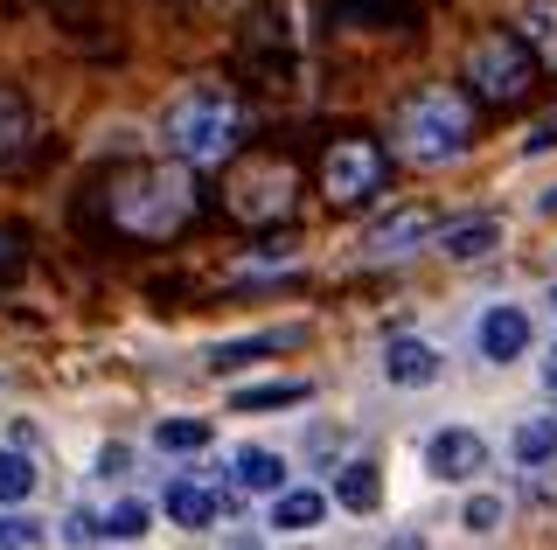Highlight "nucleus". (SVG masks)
I'll use <instances>...</instances> for the list:
<instances>
[{"label":"nucleus","instance_id":"f257e3e1","mask_svg":"<svg viewBox=\"0 0 557 550\" xmlns=\"http://www.w3.org/2000/svg\"><path fill=\"white\" fill-rule=\"evenodd\" d=\"M237 133H244V105L231 84H188L161 112V140L188 167H223L237 153Z\"/></svg>","mask_w":557,"mask_h":550},{"label":"nucleus","instance_id":"f03ea898","mask_svg":"<svg viewBox=\"0 0 557 550\" xmlns=\"http://www.w3.org/2000/svg\"><path fill=\"white\" fill-rule=\"evenodd\" d=\"M196 216V182H188V161L182 167H133V175L112 182V223L133 237H174L182 223Z\"/></svg>","mask_w":557,"mask_h":550},{"label":"nucleus","instance_id":"7ed1b4c3","mask_svg":"<svg viewBox=\"0 0 557 550\" xmlns=\"http://www.w3.org/2000/svg\"><path fill=\"white\" fill-rule=\"evenodd\" d=\"M467 140H474V112H467V98L453 91V84H425V91H411L405 112H397V153L418 161V167L460 161Z\"/></svg>","mask_w":557,"mask_h":550},{"label":"nucleus","instance_id":"20e7f679","mask_svg":"<svg viewBox=\"0 0 557 550\" xmlns=\"http://www.w3.org/2000/svg\"><path fill=\"white\" fill-rule=\"evenodd\" d=\"M467 84H474L487 105H516V98L536 84V57H530V42L509 36V28H487V36L467 49Z\"/></svg>","mask_w":557,"mask_h":550},{"label":"nucleus","instance_id":"39448f33","mask_svg":"<svg viewBox=\"0 0 557 550\" xmlns=\"http://www.w3.org/2000/svg\"><path fill=\"white\" fill-rule=\"evenodd\" d=\"M321 188H327L335 210H362L383 188V147L376 140H335L321 161Z\"/></svg>","mask_w":557,"mask_h":550},{"label":"nucleus","instance_id":"423d86ee","mask_svg":"<svg viewBox=\"0 0 557 550\" xmlns=\"http://www.w3.org/2000/svg\"><path fill=\"white\" fill-rule=\"evenodd\" d=\"M286 202H293V167L286 161H251V167L231 175V210L244 223H265V216L286 210Z\"/></svg>","mask_w":557,"mask_h":550},{"label":"nucleus","instance_id":"0eeeda50","mask_svg":"<svg viewBox=\"0 0 557 550\" xmlns=\"http://www.w3.org/2000/svg\"><path fill=\"white\" fill-rule=\"evenodd\" d=\"M425 467L440 480H474V474H487V439L467 433V425H446V433L425 439Z\"/></svg>","mask_w":557,"mask_h":550},{"label":"nucleus","instance_id":"6e6552de","mask_svg":"<svg viewBox=\"0 0 557 550\" xmlns=\"http://www.w3.org/2000/svg\"><path fill=\"white\" fill-rule=\"evenodd\" d=\"M440 370H446V355L432 349V341H418V335H391V349H383V384H397V390L440 384Z\"/></svg>","mask_w":557,"mask_h":550},{"label":"nucleus","instance_id":"1a4fd4ad","mask_svg":"<svg viewBox=\"0 0 557 550\" xmlns=\"http://www.w3.org/2000/svg\"><path fill=\"white\" fill-rule=\"evenodd\" d=\"M440 237V216L432 210H397V216H383L370 237H362V251L370 258H411L418 245H432Z\"/></svg>","mask_w":557,"mask_h":550},{"label":"nucleus","instance_id":"9d476101","mask_svg":"<svg viewBox=\"0 0 557 550\" xmlns=\"http://www.w3.org/2000/svg\"><path fill=\"white\" fill-rule=\"evenodd\" d=\"M474 341H481V355L487 363H516L522 349H530V314H522V307H487L481 314V328H474Z\"/></svg>","mask_w":557,"mask_h":550},{"label":"nucleus","instance_id":"9b49d317","mask_svg":"<svg viewBox=\"0 0 557 550\" xmlns=\"http://www.w3.org/2000/svg\"><path fill=\"white\" fill-rule=\"evenodd\" d=\"M440 251L453 265H474V258L502 251V216H460V223H440Z\"/></svg>","mask_w":557,"mask_h":550},{"label":"nucleus","instance_id":"f8f14e48","mask_svg":"<svg viewBox=\"0 0 557 550\" xmlns=\"http://www.w3.org/2000/svg\"><path fill=\"white\" fill-rule=\"evenodd\" d=\"M231 474H237V488H251V495H278L286 488V453H272V446H237Z\"/></svg>","mask_w":557,"mask_h":550},{"label":"nucleus","instance_id":"ddd939ff","mask_svg":"<svg viewBox=\"0 0 557 550\" xmlns=\"http://www.w3.org/2000/svg\"><path fill=\"white\" fill-rule=\"evenodd\" d=\"M161 509H168V523H182V529H209L216 523V495L202 488V480H168V495H161Z\"/></svg>","mask_w":557,"mask_h":550},{"label":"nucleus","instance_id":"4468645a","mask_svg":"<svg viewBox=\"0 0 557 550\" xmlns=\"http://www.w3.org/2000/svg\"><path fill=\"white\" fill-rule=\"evenodd\" d=\"M335 502H342L348 515H370V509L383 502V480H376L370 460H348V467L335 474Z\"/></svg>","mask_w":557,"mask_h":550},{"label":"nucleus","instance_id":"2eb2a0df","mask_svg":"<svg viewBox=\"0 0 557 550\" xmlns=\"http://www.w3.org/2000/svg\"><path fill=\"white\" fill-rule=\"evenodd\" d=\"M327 515V495L321 488H278L272 495V529H313Z\"/></svg>","mask_w":557,"mask_h":550},{"label":"nucleus","instance_id":"dca6fc26","mask_svg":"<svg viewBox=\"0 0 557 550\" xmlns=\"http://www.w3.org/2000/svg\"><path fill=\"white\" fill-rule=\"evenodd\" d=\"M307 398H313V384L286 376V384H251V390H237L231 411H293V404H307Z\"/></svg>","mask_w":557,"mask_h":550},{"label":"nucleus","instance_id":"f3484780","mask_svg":"<svg viewBox=\"0 0 557 550\" xmlns=\"http://www.w3.org/2000/svg\"><path fill=\"white\" fill-rule=\"evenodd\" d=\"M509 453L522 460V467H544V460H557V418H530V425H516Z\"/></svg>","mask_w":557,"mask_h":550},{"label":"nucleus","instance_id":"a211bd4d","mask_svg":"<svg viewBox=\"0 0 557 550\" xmlns=\"http://www.w3.org/2000/svg\"><path fill=\"white\" fill-rule=\"evenodd\" d=\"M286 341H300V328H278V335H251V341H216V349H209V370H237L244 355H272V349H286Z\"/></svg>","mask_w":557,"mask_h":550},{"label":"nucleus","instance_id":"6ab92c4d","mask_svg":"<svg viewBox=\"0 0 557 550\" xmlns=\"http://www.w3.org/2000/svg\"><path fill=\"white\" fill-rule=\"evenodd\" d=\"M209 439H216L209 418H161L153 425V446H161V453H202Z\"/></svg>","mask_w":557,"mask_h":550},{"label":"nucleus","instance_id":"aec40b11","mask_svg":"<svg viewBox=\"0 0 557 550\" xmlns=\"http://www.w3.org/2000/svg\"><path fill=\"white\" fill-rule=\"evenodd\" d=\"M22 140H28V105L8 91V84H0V161H8V153H22Z\"/></svg>","mask_w":557,"mask_h":550},{"label":"nucleus","instance_id":"412c9836","mask_svg":"<svg viewBox=\"0 0 557 550\" xmlns=\"http://www.w3.org/2000/svg\"><path fill=\"white\" fill-rule=\"evenodd\" d=\"M28 495H35V460L0 453V502H28Z\"/></svg>","mask_w":557,"mask_h":550},{"label":"nucleus","instance_id":"4be33fe9","mask_svg":"<svg viewBox=\"0 0 557 550\" xmlns=\"http://www.w3.org/2000/svg\"><path fill=\"white\" fill-rule=\"evenodd\" d=\"M104 537H112V543H139V537H147V502H112V509H104Z\"/></svg>","mask_w":557,"mask_h":550},{"label":"nucleus","instance_id":"5701e85b","mask_svg":"<svg viewBox=\"0 0 557 550\" xmlns=\"http://www.w3.org/2000/svg\"><path fill=\"white\" fill-rule=\"evenodd\" d=\"M460 523L474 529V537H495V529H502V502H495V495H474V502H467V515H460Z\"/></svg>","mask_w":557,"mask_h":550},{"label":"nucleus","instance_id":"b1692460","mask_svg":"<svg viewBox=\"0 0 557 550\" xmlns=\"http://www.w3.org/2000/svg\"><path fill=\"white\" fill-rule=\"evenodd\" d=\"M63 543H104V515H70V523H63Z\"/></svg>","mask_w":557,"mask_h":550},{"label":"nucleus","instance_id":"393cba45","mask_svg":"<svg viewBox=\"0 0 557 550\" xmlns=\"http://www.w3.org/2000/svg\"><path fill=\"white\" fill-rule=\"evenodd\" d=\"M522 14L536 22V42H544V49H557V8H550V0H522Z\"/></svg>","mask_w":557,"mask_h":550},{"label":"nucleus","instance_id":"a878e982","mask_svg":"<svg viewBox=\"0 0 557 550\" xmlns=\"http://www.w3.org/2000/svg\"><path fill=\"white\" fill-rule=\"evenodd\" d=\"M0 543H42V529L28 515H0Z\"/></svg>","mask_w":557,"mask_h":550},{"label":"nucleus","instance_id":"bb28decb","mask_svg":"<svg viewBox=\"0 0 557 550\" xmlns=\"http://www.w3.org/2000/svg\"><path fill=\"white\" fill-rule=\"evenodd\" d=\"M550 147H557V118H536L530 140H522V153H550Z\"/></svg>","mask_w":557,"mask_h":550},{"label":"nucleus","instance_id":"cd10ccee","mask_svg":"<svg viewBox=\"0 0 557 550\" xmlns=\"http://www.w3.org/2000/svg\"><path fill=\"white\" fill-rule=\"evenodd\" d=\"M98 474H126V446H104V453H98Z\"/></svg>","mask_w":557,"mask_h":550},{"label":"nucleus","instance_id":"c85d7f7f","mask_svg":"<svg viewBox=\"0 0 557 550\" xmlns=\"http://www.w3.org/2000/svg\"><path fill=\"white\" fill-rule=\"evenodd\" d=\"M14 251H22V237H14V230H0V279L14 272Z\"/></svg>","mask_w":557,"mask_h":550},{"label":"nucleus","instance_id":"c756f323","mask_svg":"<svg viewBox=\"0 0 557 550\" xmlns=\"http://www.w3.org/2000/svg\"><path fill=\"white\" fill-rule=\"evenodd\" d=\"M544 384H550V390H557V355H550V363H544Z\"/></svg>","mask_w":557,"mask_h":550},{"label":"nucleus","instance_id":"7c9ffc66","mask_svg":"<svg viewBox=\"0 0 557 550\" xmlns=\"http://www.w3.org/2000/svg\"><path fill=\"white\" fill-rule=\"evenodd\" d=\"M550 314H557V286H550Z\"/></svg>","mask_w":557,"mask_h":550}]
</instances>
